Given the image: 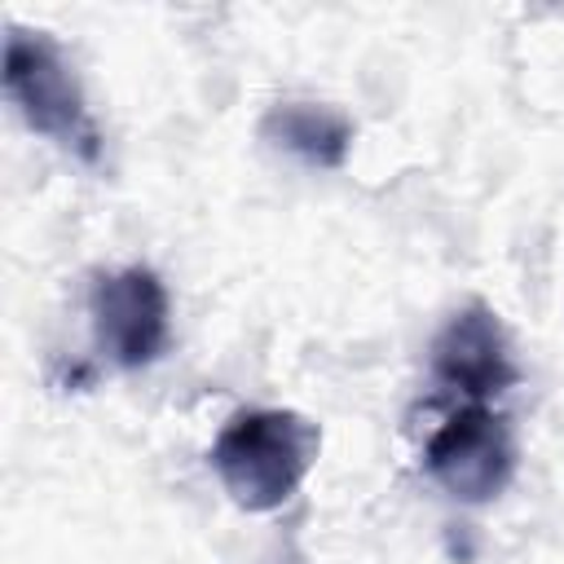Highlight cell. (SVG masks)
I'll list each match as a JSON object with an SVG mask.
<instances>
[{
	"mask_svg": "<svg viewBox=\"0 0 564 564\" xmlns=\"http://www.w3.org/2000/svg\"><path fill=\"white\" fill-rule=\"evenodd\" d=\"M432 375L445 392L463 397L467 405H485L489 397L507 392L520 370L502 317L480 300L458 308L432 339Z\"/></svg>",
	"mask_w": 564,
	"mask_h": 564,
	"instance_id": "5b68a950",
	"label": "cell"
},
{
	"mask_svg": "<svg viewBox=\"0 0 564 564\" xmlns=\"http://www.w3.org/2000/svg\"><path fill=\"white\" fill-rule=\"evenodd\" d=\"M264 137L304 159L308 167H344L348 150H352V123L348 115H339L335 106H317V101H278L264 115Z\"/></svg>",
	"mask_w": 564,
	"mask_h": 564,
	"instance_id": "8992f818",
	"label": "cell"
},
{
	"mask_svg": "<svg viewBox=\"0 0 564 564\" xmlns=\"http://www.w3.org/2000/svg\"><path fill=\"white\" fill-rule=\"evenodd\" d=\"M93 339L119 370L154 366L172 344V300L154 269L128 264L101 273L88 295Z\"/></svg>",
	"mask_w": 564,
	"mask_h": 564,
	"instance_id": "3957f363",
	"label": "cell"
},
{
	"mask_svg": "<svg viewBox=\"0 0 564 564\" xmlns=\"http://www.w3.org/2000/svg\"><path fill=\"white\" fill-rule=\"evenodd\" d=\"M423 467L458 502L498 498L516 476V436L507 414L489 405H463L432 432Z\"/></svg>",
	"mask_w": 564,
	"mask_h": 564,
	"instance_id": "277c9868",
	"label": "cell"
},
{
	"mask_svg": "<svg viewBox=\"0 0 564 564\" xmlns=\"http://www.w3.org/2000/svg\"><path fill=\"white\" fill-rule=\"evenodd\" d=\"M4 97L22 115V123L62 150L79 154L84 163L101 159V132L88 115L84 88L66 53L44 35V31H22L9 26L4 35Z\"/></svg>",
	"mask_w": 564,
	"mask_h": 564,
	"instance_id": "7a4b0ae2",
	"label": "cell"
},
{
	"mask_svg": "<svg viewBox=\"0 0 564 564\" xmlns=\"http://www.w3.org/2000/svg\"><path fill=\"white\" fill-rule=\"evenodd\" d=\"M322 427L300 410H238L212 441V471L242 511H278L313 471Z\"/></svg>",
	"mask_w": 564,
	"mask_h": 564,
	"instance_id": "6da1fadb",
	"label": "cell"
}]
</instances>
